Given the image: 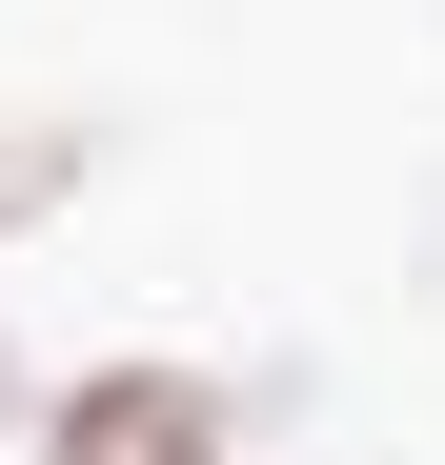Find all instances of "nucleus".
<instances>
[{"label": "nucleus", "mask_w": 445, "mask_h": 465, "mask_svg": "<svg viewBox=\"0 0 445 465\" xmlns=\"http://www.w3.org/2000/svg\"><path fill=\"white\" fill-rule=\"evenodd\" d=\"M61 465H222V425H203V384L122 364V384H82V405H61Z\"/></svg>", "instance_id": "1"}]
</instances>
